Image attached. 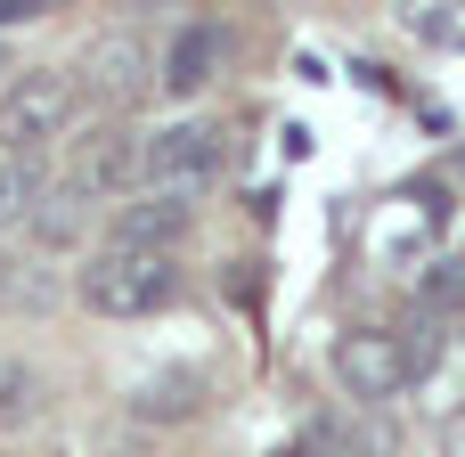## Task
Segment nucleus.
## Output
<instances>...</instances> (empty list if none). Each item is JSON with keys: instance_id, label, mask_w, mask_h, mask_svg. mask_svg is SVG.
Instances as JSON below:
<instances>
[{"instance_id": "obj_1", "label": "nucleus", "mask_w": 465, "mask_h": 457, "mask_svg": "<svg viewBox=\"0 0 465 457\" xmlns=\"http://www.w3.org/2000/svg\"><path fill=\"white\" fill-rule=\"evenodd\" d=\"M82 311L98 319H155L172 294H180V262L172 253H123V245H98L74 278Z\"/></svg>"}, {"instance_id": "obj_2", "label": "nucleus", "mask_w": 465, "mask_h": 457, "mask_svg": "<svg viewBox=\"0 0 465 457\" xmlns=\"http://www.w3.org/2000/svg\"><path fill=\"white\" fill-rule=\"evenodd\" d=\"M221 164H229V131L204 114H172V123L139 131V188H155V196H196L221 180Z\"/></svg>"}, {"instance_id": "obj_3", "label": "nucleus", "mask_w": 465, "mask_h": 457, "mask_svg": "<svg viewBox=\"0 0 465 457\" xmlns=\"http://www.w3.org/2000/svg\"><path fill=\"white\" fill-rule=\"evenodd\" d=\"M82 90L65 65H16V82L0 90V155H41L74 131Z\"/></svg>"}, {"instance_id": "obj_4", "label": "nucleus", "mask_w": 465, "mask_h": 457, "mask_svg": "<svg viewBox=\"0 0 465 457\" xmlns=\"http://www.w3.org/2000/svg\"><path fill=\"white\" fill-rule=\"evenodd\" d=\"M327 368H335V384L351 392V409H384L392 392L417 384V368H409V335H401V327H343L335 352H327Z\"/></svg>"}, {"instance_id": "obj_5", "label": "nucleus", "mask_w": 465, "mask_h": 457, "mask_svg": "<svg viewBox=\"0 0 465 457\" xmlns=\"http://www.w3.org/2000/svg\"><path fill=\"white\" fill-rule=\"evenodd\" d=\"M131 180H139V131H123V123H90L82 139H65L57 196L90 204V196H123Z\"/></svg>"}, {"instance_id": "obj_6", "label": "nucleus", "mask_w": 465, "mask_h": 457, "mask_svg": "<svg viewBox=\"0 0 465 457\" xmlns=\"http://www.w3.org/2000/svg\"><path fill=\"white\" fill-rule=\"evenodd\" d=\"M74 90H90V98H106V106H131V98L155 90V49H147L139 33H98V41L82 49Z\"/></svg>"}, {"instance_id": "obj_7", "label": "nucleus", "mask_w": 465, "mask_h": 457, "mask_svg": "<svg viewBox=\"0 0 465 457\" xmlns=\"http://www.w3.org/2000/svg\"><path fill=\"white\" fill-rule=\"evenodd\" d=\"M221 65H229V33L213 25V16H188L172 41H163V57H155V82H163V98H204L213 82H221Z\"/></svg>"}, {"instance_id": "obj_8", "label": "nucleus", "mask_w": 465, "mask_h": 457, "mask_svg": "<svg viewBox=\"0 0 465 457\" xmlns=\"http://www.w3.org/2000/svg\"><path fill=\"white\" fill-rule=\"evenodd\" d=\"M188 196H155V188H139L131 204H114L106 213V245H123V253H172L180 237H188Z\"/></svg>"}, {"instance_id": "obj_9", "label": "nucleus", "mask_w": 465, "mask_h": 457, "mask_svg": "<svg viewBox=\"0 0 465 457\" xmlns=\"http://www.w3.org/2000/svg\"><path fill=\"white\" fill-rule=\"evenodd\" d=\"M196 409H204V376L196 368H163V376H147L131 392V417L139 425H188Z\"/></svg>"}, {"instance_id": "obj_10", "label": "nucleus", "mask_w": 465, "mask_h": 457, "mask_svg": "<svg viewBox=\"0 0 465 457\" xmlns=\"http://www.w3.org/2000/svg\"><path fill=\"white\" fill-rule=\"evenodd\" d=\"M392 16H401V33H409V41L465 57V0H392Z\"/></svg>"}, {"instance_id": "obj_11", "label": "nucleus", "mask_w": 465, "mask_h": 457, "mask_svg": "<svg viewBox=\"0 0 465 457\" xmlns=\"http://www.w3.org/2000/svg\"><path fill=\"white\" fill-rule=\"evenodd\" d=\"M319 450H327V457H401V442H392V425H384L376 409H351L343 425L319 433Z\"/></svg>"}, {"instance_id": "obj_12", "label": "nucleus", "mask_w": 465, "mask_h": 457, "mask_svg": "<svg viewBox=\"0 0 465 457\" xmlns=\"http://www.w3.org/2000/svg\"><path fill=\"white\" fill-rule=\"evenodd\" d=\"M41 196H49L41 164H33V155H0V229H25V221L41 213Z\"/></svg>"}, {"instance_id": "obj_13", "label": "nucleus", "mask_w": 465, "mask_h": 457, "mask_svg": "<svg viewBox=\"0 0 465 457\" xmlns=\"http://www.w3.org/2000/svg\"><path fill=\"white\" fill-rule=\"evenodd\" d=\"M57 303V278L41 262H0V311H49Z\"/></svg>"}, {"instance_id": "obj_14", "label": "nucleus", "mask_w": 465, "mask_h": 457, "mask_svg": "<svg viewBox=\"0 0 465 457\" xmlns=\"http://www.w3.org/2000/svg\"><path fill=\"white\" fill-rule=\"evenodd\" d=\"M33 417H41V376L25 360H0V433L33 425Z\"/></svg>"}, {"instance_id": "obj_15", "label": "nucleus", "mask_w": 465, "mask_h": 457, "mask_svg": "<svg viewBox=\"0 0 465 457\" xmlns=\"http://www.w3.org/2000/svg\"><path fill=\"white\" fill-rule=\"evenodd\" d=\"M441 457H465V401L441 417Z\"/></svg>"}, {"instance_id": "obj_16", "label": "nucleus", "mask_w": 465, "mask_h": 457, "mask_svg": "<svg viewBox=\"0 0 465 457\" xmlns=\"http://www.w3.org/2000/svg\"><path fill=\"white\" fill-rule=\"evenodd\" d=\"M25 16H49V0H0V25H25Z\"/></svg>"}, {"instance_id": "obj_17", "label": "nucleus", "mask_w": 465, "mask_h": 457, "mask_svg": "<svg viewBox=\"0 0 465 457\" xmlns=\"http://www.w3.org/2000/svg\"><path fill=\"white\" fill-rule=\"evenodd\" d=\"M8 82H16V57H8V49H0V90H8Z\"/></svg>"}]
</instances>
